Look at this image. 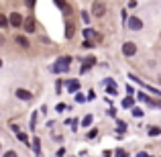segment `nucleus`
<instances>
[{
  "label": "nucleus",
  "mask_w": 161,
  "mask_h": 157,
  "mask_svg": "<svg viewBox=\"0 0 161 157\" xmlns=\"http://www.w3.org/2000/svg\"><path fill=\"white\" fill-rule=\"evenodd\" d=\"M69 63H71V57H67V55H63V57H59L57 59V63L53 65V71H67L69 70Z\"/></svg>",
  "instance_id": "nucleus-1"
},
{
  "label": "nucleus",
  "mask_w": 161,
  "mask_h": 157,
  "mask_svg": "<svg viewBox=\"0 0 161 157\" xmlns=\"http://www.w3.org/2000/svg\"><path fill=\"white\" fill-rule=\"evenodd\" d=\"M92 12H94L96 16H104V12H106V4L100 2V0H94V4H92Z\"/></svg>",
  "instance_id": "nucleus-2"
},
{
  "label": "nucleus",
  "mask_w": 161,
  "mask_h": 157,
  "mask_svg": "<svg viewBox=\"0 0 161 157\" xmlns=\"http://www.w3.org/2000/svg\"><path fill=\"white\" fill-rule=\"evenodd\" d=\"M129 29H130V31H139V29H143V20L137 19V16H130V19H129Z\"/></svg>",
  "instance_id": "nucleus-3"
},
{
  "label": "nucleus",
  "mask_w": 161,
  "mask_h": 157,
  "mask_svg": "<svg viewBox=\"0 0 161 157\" xmlns=\"http://www.w3.org/2000/svg\"><path fill=\"white\" fill-rule=\"evenodd\" d=\"M122 53L129 55V57H130V55H135V53H137V45L130 43V41H126V43L122 45Z\"/></svg>",
  "instance_id": "nucleus-4"
},
{
  "label": "nucleus",
  "mask_w": 161,
  "mask_h": 157,
  "mask_svg": "<svg viewBox=\"0 0 161 157\" xmlns=\"http://www.w3.org/2000/svg\"><path fill=\"white\" fill-rule=\"evenodd\" d=\"M8 25H12V27H20V25H23V16H20L19 12H12L10 19H8Z\"/></svg>",
  "instance_id": "nucleus-5"
},
{
  "label": "nucleus",
  "mask_w": 161,
  "mask_h": 157,
  "mask_svg": "<svg viewBox=\"0 0 161 157\" xmlns=\"http://www.w3.org/2000/svg\"><path fill=\"white\" fill-rule=\"evenodd\" d=\"M14 94H16V98H19V100H31L33 98V94L29 90H25V88H19Z\"/></svg>",
  "instance_id": "nucleus-6"
},
{
  "label": "nucleus",
  "mask_w": 161,
  "mask_h": 157,
  "mask_svg": "<svg viewBox=\"0 0 161 157\" xmlns=\"http://www.w3.org/2000/svg\"><path fill=\"white\" fill-rule=\"evenodd\" d=\"M23 29H25V31H27V33H33V31H35V20H33V19H25L23 20Z\"/></svg>",
  "instance_id": "nucleus-7"
},
{
  "label": "nucleus",
  "mask_w": 161,
  "mask_h": 157,
  "mask_svg": "<svg viewBox=\"0 0 161 157\" xmlns=\"http://www.w3.org/2000/svg\"><path fill=\"white\" fill-rule=\"evenodd\" d=\"M74 35H75V25L74 23H67L65 25V37H67V39H71Z\"/></svg>",
  "instance_id": "nucleus-8"
},
{
  "label": "nucleus",
  "mask_w": 161,
  "mask_h": 157,
  "mask_svg": "<svg viewBox=\"0 0 161 157\" xmlns=\"http://www.w3.org/2000/svg\"><path fill=\"white\" fill-rule=\"evenodd\" d=\"M84 37H86V39H92V37H94V39H100V35L96 31H92V29H84Z\"/></svg>",
  "instance_id": "nucleus-9"
},
{
  "label": "nucleus",
  "mask_w": 161,
  "mask_h": 157,
  "mask_svg": "<svg viewBox=\"0 0 161 157\" xmlns=\"http://www.w3.org/2000/svg\"><path fill=\"white\" fill-rule=\"evenodd\" d=\"M67 90H69V92L80 90V82H78V80H69V82H67Z\"/></svg>",
  "instance_id": "nucleus-10"
},
{
  "label": "nucleus",
  "mask_w": 161,
  "mask_h": 157,
  "mask_svg": "<svg viewBox=\"0 0 161 157\" xmlns=\"http://www.w3.org/2000/svg\"><path fill=\"white\" fill-rule=\"evenodd\" d=\"M92 65H94V59H92V57H86V61H84V65H82V74H86Z\"/></svg>",
  "instance_id": "nucleus-11"
},
{
  "label": "nucleus",
  "mask_w": 161,
  "mask_h": 157,
  "mask_svg": "<svg viewBox=\"0 0 161 157\" xmlns=\"http://www.w3.org/2000/svg\"><path fill=\"white\" fill-rule=\"evenodd\" d=\"M16 43H19L20 47H29V41H27V37H23V35H19V37H16Z\"/></svg>",
  "instance_id": "nucleus-12"
},
{
  "label": "nucleus",
  "mask_w": 161,
  "mask_h": 157,
  "mask_svg": "<svg viewBox=\"0 0 161 157\" xmlns=\"http://www.w3.org/2000/svg\"><path fill=\"white\" fill-rule=\"evenodd\" d=\"M133 104H135V100L130 98V96H126V98L122 100V106H125V108H130V106H133Z\"/></svg>",
  "instance_id": "nucleus-13"
},
{
  "label": "nucleus",
  "mask_w": 161,
  "mask_h": 157,
  "mask_svg": "<svg viewBox=\"0 0 161 157\" xmlns=\"http://www.w3.org/2000/svg\"><path fill=\"white\" fill-rule=\"evenodd\" d=\"M149 135H151V137H157V135H161V129H159V126H151Z\"/></svg>",
  "instance_id": "nucleus-14"
},
{
  "label": "nucleus",
  "mask_w": 161,
  "mask_h": 157,
  "mask_svg": "<svg viewBox=\"0 0 161 157\" xmlns=\"http://www.w3.org/2000/svg\"><path fill=\"white\" fill-rule=\"evenodd\" d=\"M16 137H19V141H20V143H27V145H29V137H27L25 133H20V131H19V133H16Z\"/></svg>",
  "instance_id": "nucleus-15"
},
{
  "label": "nucleus",
  "mask_w": 161,
  "mask_h": 157,
  "mask_svg": "<svg viewBox=\"0 0 161 157\" xmlns=\"http://www.w3.org/2000/svg\"><path fill=\"white\" fill-rule=\"evenodd\" d=\"M8 27V19L4 14H0V29H6Z\"/></svg>",
  "instance_id": "nucleus-16"
},
{
  "label": "nucleus",
  "mask_w": 161,
  "mask_h": 157,
  "mask_svg": "<svg viewBox=\"0 0 161 157\" xmlns=\"http://www.w3.org/2000/svg\"><path fill=\"white\" fill-rule=\"evenodd\" d=\"M90 125H92V116L88 114V116H86V118L82 121V126H90Z\"/></svg>",
  "instance_id": "nucleus-17"
},
{
  "label": "nucleus",
  "mask_w": 161,
  "mask_h": 157,
  "mask_svg": "<svg viewBox=\"0 0 161 157\" xmlns=\"http://www.w3.org/2000/svg\"><path fill=\"white\" fill-rule=\"evenodd\" d=\"M116 129H118V133H125V131H126V125H125V122H116Z\"/></svg>",
  "instance_id": "nucleus-18"
},
{
  "label": "nucleus",
  "mask_w": 161,
  "mask_h": 157,
  "mask_svg": "<svg viewBox=\"0 0 161 157\" xmlns=\"http://www.w3.org/2000/svg\"><path fill=\"white\" fill-rule=\"evenodd\" d=\"M33 147H35V151L39 153V149H41V143H39V139H33Z\"/></svg>",
  "instance_id": "nucleus-19"
},
{
  "label": "nucleus",
  "mask_w": 161,
  "mask_h": 157,
  "mask_svg": "<svg viewBox=\"0 0 161 157\" xmlns=\"http://www.w3.org/2000/svg\"><path fill=\"white\" fill-rule=\"evenodd\" d=\"M63 14L69 16V14H71V6H67V4H65V6H63Z\"/></svg>",
  "instance_id": "nucleus-20"
},
{
  "label": "nucleus",
  "mask_w": 161,
  "mask_h": 157,
  "mask_svg": "<svg viewBox=\"0 0 161 157\" xmlns=\"http://www.w3.org/2000/svg\"><path fill=\"white\" fill-rule=\"evenodd\" d=\"M116 157H129V155H126L125 149H118V151H116Z\"/></svg>",
  "instance_id": "nucleus-21"
},
{
  "label": "nucleus",
  "mask_w": 161,
  "mask_h": 157,
  "mask_svg": "<svg viewBox=\"0 0 161 157\" xmlns=\"http://www.w3.org/2000/svg\"><path fill=\"white\" fill-rule=\"evenodd\" d=\"M4 157H19V155H16V151H6Z\"/></svg>",
  "instance_id": "nucleus-22"
},
{
  "label": "nucleus",
  "mask_w": 161,
  "mask_h": 157,
  "mask_svg": "<svg viewBox=\"0 0 161 157\" xmlns=\"http://www.w3.org/2000/svg\"><path fill=\"white\" fill-rule=\"evenodd\" d=\"M82 19H84V23H90V14L88 12H82Z\"/></svg>",
  "instance_id": "nucleus-23"
},
{
  "label": "nucleus",
  "mask_w": 161,
  "mask_h": 157,
  "mask_svg": "<svg viewBox=\"0 0 161 157\" xmlns=\"http://www.w3.org/2000/svg\"><path fill=\"white\" fill-rule=\"evenodd\" d=\"M53 2H55V4H57V6H59V8H63V6H65V0H53Z\"/></svg>",
  "instance_id": "nucleus-24"
},
{
  "label": "nucleus",
  "mask_w": 161,
  "mask_h": 157,
  "mask_svg": "<svg viewBox=\"0 0 161 157\" xmlns=\"http://www.w3.org/2000/svg\"><path fill=\"white\" fill-rule=\"evenodd\" d=\"M35 2H37V0H25V4H27L29 8H33V6H35Z\"/></svg>",
  "instance_id": "nucleus-25"
},
{
  "label": "nucleus",
  "mask_w": 161,
  "mask_h": 157,
  "mask_svg": "<svg viewBox=\"0 0 161 157\" xmlns=\"http://www.w3.org/2000/svg\"><path fill=\"white\" fill-rule=\"evenodd\" d=\"M133 114H135V116H143V110H141V108H135Z\"/></svg>",
  "instance_id": "nucleus-26"
},
{
  "label": "nucleus",
  "mask_w": 161,
  "mask_h": 157,
  "mask_svg": "<svg viewBox=\"0 0 161 157\" xmlns=\"http://www.w3.org/2000/svg\"><path fill=\"white\" fill-rule=\"evenodd\" d=\"M63 110H67L65 104H57V112H63Z\"/></svg>",
  "instance_id": "nucleus-27"
},
{
  "label": "nucleus",
  "mask_w": 161,
  "mask_h": 157,
  "mask_svg": "<svg viewBox=\"0 0 161 157\" xmlns=\"http://www.w3.org/2000/svg\"><path fill=\"white\" fill-rule=\"evenodd\" d=\"M75 100H78V102H84V100H86V96H82V94H75Z\"/></svg>",
  "instance_id": "nucleus-28"
},
{
  "label": "nucleus",
  "mask_w": 161,
  "mask_h": 157,
  "mask_svg": "<svg viewBox=\"0 0 161 157\" xmlns=\"http://www.w3.org/2000/svg\"><path fill=\"white\" fill-rule=\"evenodd\" d=\"M8 126H10V129L14 131V133H19V125H14V122H10V125H8Z\"/></svg>",
  "instance_id": "nucleus-29"
},
{
  "label": "nucleus",
  "mask_w": 161,
  "mask_h": 157,
  "mask_svg": "<svg viewBox=\"0 0 161 157\" xmlns=\"http://www.w3.org/2000/svg\"><path fill=\"white\" fill-rule=\"evenodd\" d=\"M96 135H98V131H96V129H94V131H90V133H88V137H90V139H94V137H96Z\"/></svg>",
  "instance_id": "nucleus-30"
},
{
  "label": "nucleus",
  "mask_w": 161,
  "mask_h": 157,
  "mask_svg": "<svg viewBox=\"0 0 161 157\" xmlns=\"http://www.w3.org/2000/svg\"><path fill=\"white\" fill-rule=\"evenodd\" d=\"M0 45H4V37L2 35H0Z\"/></svg>",
  "instance_id": "nucleus-31"
},
{
  "label": "nucleus",
  "mask_w": 161,
  "mask_h": 157,
  "mask_svg": "<svg viewBox=\"0 0 161 157\" xmlns=\"http://www.w3.org/2000/svg\"><path fill=\"white\" fill-rule=\"evenodd\" d=\"M0 67H2V59H0Z\"/></svg>",
  "instance_id": "nucleus-32"
}]
</instances>
